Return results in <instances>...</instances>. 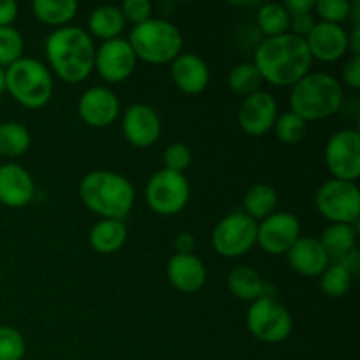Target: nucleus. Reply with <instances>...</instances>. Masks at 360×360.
Here are the masks:
<instances>
[{"label": "nucleus", "mask_w": 360, "mask_h": 360, "mask_svg": "<svg viewBox=\"0 0 360 360\" xmlns=\"http://www.w3.org/2000/svg\"><path fill=\"white\" fill-rule=\"evenodd\" d=\"M311 55L304 39L287 34L267 37L255 48L253 65L264 81L278 88L294 86L311 69Z\"/></svg>", "instance_id": "obj_1"}, {"label": "nucleus", "mask_w": 360, "mask_h": 360, "mask_svg": "<svg viewBox=\"0 0 360 360\" xmlns=\"http://www.w3.org/2000/svg\"><path fill=\"white\" fill-rule=\"evenodd\" d=\"M46 58L53 72L69 84L83 83L95 65L91 35L79 27H62L46 39Z\"/></svg>", "instance_id": "obj_2"}, {"label": "nucleus", "mask_w": 360, "mask_h": 360, "mask_svg": "<svg viewBox=\"0 0 360 360\" xmlns=\"http://www.w3.org/2000/svg\"><path fill=\"white\" fill-rule=\"evenodd\" d=\"M84 206L105 220H123L132 211L136 192L132 183L111 171H94L79 183Z\"/></svg>", "instance_id": "obj_3"}, {"label": "nucleus", "mask_w": 360, "mask_h": 360, "mask_svg": "<svg viewBox=\"0 0 360 360\" xmlns=\"http://www.w3.org/2000/svg\"><path fill=\"white\" fill-rule=\"evenodd\" d=\"M340 81L326 72H309L290 90V111L308 122L330 118L343 105Z\"/></svg>", "instance_id": "obj_4"}, {"label": "nucleus", "mask_w": 360, "mask_h": 360, "mask_svg": "<svg viewBox=\"0 0 360 360\" xmlns=\"http://www.w3.org/2000/svg\"><path fill=\"white\" fill-rule=\"evenodd\" d=\"M130 48L136 58L153 65L169 63L181 53V32L171 21L162 18H151L132 28L129 37Z\"/></svg>", "instance_id": "obj_5"}, {"label": "nucleus", "mask_w": 360, "mask_h": 360, "mask_svg": "<svg viewBox=\"0 0 360 360\" xmlns=\"http://www.w3.org/2000/svg\"><path fill=\"white\" fill-rule=\"evenodd\" d=\"M6 90L18 104L41 109L53 97L51 72L39 60L23 56L6 69Z\"/></svg>", "instance_id": "obj_6"}, {"label": "nucleus", "mask_w": 360, "mask_h": 360, "mask_svg": "<svg viewBox=\"0 0 360 360\" xmlns=\"http://www.w3.org/2000/svg\"><path fill=\"white\" fill-rule=\"evenodd\" d=\"M248 330L262 343H281L290 338L294 320L290 311L274 297H260L252 302L246 313Z\"/></svg>", "instance_id": "obj_7"}, {"label": "nucleus", "mask_w": 360, "mask_h": 360, "mask_svg": "<svg viewBox=\"0 0 360 360\" xmlns=\"http://www.w3.org/2000/svg\"><path fill=\"white\" fill-rule=\"evenodd\" d=\"M319 213L330 224L357 225L360 218V190L357 183L329 179L315 197Z\"/></svg>", "instance_id": "obj_8"}, {"label": "nucleus", "mask_w": 360, "mask_h": 360, "mask_svg": "<svg viewBox=\"0 0 360 360\" xmlns=\"http://www.w3.org/2000/svg\"><path fill=\"white\" fill-rule=\"evenodd\" d=\"M190 199V185L185 174L162 171L155 172L146 185V202L151 210L162 217L181 213Z\"/></svg>", "instance_id": "obj_9"}, {"label": "nucleus", "mask_w": 360, "mask_h": 360, "mask_svg": "<svg viewBox=\"0 0 360 360\" xmlns=\"http://www.w3.org/2000/svg\"><path fill=\"white\" fill-rule=\"evenodd\" d=\"M213 248L227 259H236L248 253L257 245V221L246 217L243 211L227 214L214 227Z\"/></svg>", "instance_id": "obj_10"}, {"label": "nucleus", "mask_w": 360, "mask_h": 360, "mask_svg": "<svg viewBox=\"0 0 360 360\" xmlns=\"http://www.w3.org/2000/svg\"><path fill=\"white\" fill-rule=\"evenodd\" d=\"M326 164L333 179L355 183L360 176V134L343 129L330 136L326 146Z\"/></svg>", "instance_id": "obj_11"}, {"label": "nucleus", "mask_w": 360, "mask_h": 360, "mask_svg": "<svg viewBox=\"0 0 360 360\" xmlns=\"http://www.w3.org/2000/svg\"><path fill=\"white\" fill-rule=\"evenodd\" d=\"M301 238V224L285 211H276L257 224V245L269 255H283Z\"/></svg>", "instance_id": "obj_12"}, {"label": "nucleus", "mask_w": 360, "mask_h": 360, "mask_svg": "<svg viewBox=\"0 0 360 360\" xmlns=\"http://www.w3.org/2000/svg\"><path fill=\"white\" fill-rule=\"evenodd\" d=\"M136 53L129 41L122 37L102 42L101 48L95 49L94 69L105 83H122L129 79L136 70Z\"/></svg>", "instance_id": "obj_13"}, {"label": "nucleus", "mask_w": 360, "mask_h": 360, "mask_svg": "<svg viewBox=\"0 0 360 360\" xmlns=\"http://www.w3.org/2000/svg\"><path fill=\"white\" fill-rule=\"evenodd\" d=\"M278 118V105L273 95L267 91H257V94L245 97L239 105L238 120L239 127L245 134L253 137L264 136L274 127Z\"/></svg>", "instance_id": "obj_14"}, {"label": "nucleus", "mask_w": 360, "mask_h": 360, "mask_svg": "<svg viewBox=\"0 0 360 360\" xmlns=\"http://www.w3.org/2000/svg\"><path fill=\"white\" fill-rule=\"evenodd\" d=\"M125 139L136 148H150L158 141L162 123L157 111L146 104H134L125 111L122 120Z\"/></svg>", "instance_id": "obj_15"}, {"label": "nucleus", "mask_w": 360, "mask_h": 360, "mask_svg": "<svg viewBox=\"0 0 360 360\" xmlns=\"http://www.w3.org/2000/svg\"><path fill=\"white\" fill-rule=\"evenodd\" d=\"M81 120L95 129H104L120 116V101L115 91L104 86L88 88L77 104Z\"/></svg>", "instance_id": "obj_16"}, {"label": "nucleus", "mask_w": 360, "mask_h": 360, "mask_svg": "<svg viewBox=\"0 0 360 360\" xmlns=\"http://www.w3.org/2000/svg\"><path fill=\"white\" fill-rule=\"evenodd\" d=\"M308 44L311 58L320 62L333 63L343 58L348 51V34L341 25L316 23L308 37L304 39Z\"/></svg>", "instance_id": "obj_17"}, {"label": "nucleus", "mask_w": 360, "mask_h": 360, "mask_svg": "<svg viewBox=\"0 0 360 360\" xmlns=\"http://www.w3.org/2000/svg\"><path fill=\"white\" fill-rule=\"evenodd\" d=\"M171 77L179 91L199 95L210 84V67L195 53H179L171 62Z\"/></svg>", "instance_id": "obj_18"}, {"label": "nucleus", "mask_w": 360, "mask_h": 360, "mask_svg": "<svg viewBox=\"0 0 360 360\" xmlns=\"http://www.w3.org/2000/svg\"><path fill=\"white\" fill-rule=\"evenodd\" d=\"M35 192L32 176L18 164H0V202L7 207H23Z\"/></svg>", "instance_id": "obj_19"}, {"label": "nucleus", "mask_w": 360, "mask_h": 360, "mask_svg": "<svg viewBox=\"0 0 360 360\" xmlns=\"http://www.w3.org/2000/svg\"><path fill=\"white\" fill-rule=\"evenodd\" d=\"M167 276L176 290L193 294L206 283V267L193 253H174L167 264Z\"/></svg>", "instance_id": "obj_20"}, {"label": "nucleus", "mask_w": 360, "mask_h": 360, "mask_svg": "<svg viewBox=\"0 0 360 360\" xmlns=\"http://www.w3.org/2000/svg\"><path fill=\"white\" fill-rule=\"evenodd\" d=\"M288 264L295 273L302 276L315 278L320 276L330 264L329 255L322 248L316 238H299L290 250L287 252Z\"/></svg>", "instance_id": "obj_21"}, {"label": "nucleus", "mask_w": 360, "mask_h": 360, "mask_svg": "<svg viewBox=\"0 0 360 360\" xmlns=\"http://www.w3.org/2000/svg\"><path fill=\"white\" fill-rule=\"evenodd\" d=\"M227 287L234 297L253 302L266 295V281L253 267L238 266L227 276Z\"/></svg>", "instance_id": "obj_22"}, {"label": "nucleus", "mask_w": 360, "mask_h": 360, "mask_svg": "<svg viewBox=\"0 0 360 360\" xmlns=\"http://www.w3.org/2000/svg\"><path fill=\"white\" fill-rule=\"evenodd\" d=\"M127 236H129V231L123 220L102 218L90 231V245L95 252L109 255V253H116L125 245Z\"/></svg>", "instance_id": "obj_23"}, {"label": "nucleus", "mask_w": 360, "mask_h": 360, "mask_svg": "<svg viewBox=\"0 0 360 360\" xmlns=\"http://www.w3.org/2000/svg\"><path fill=\"white\" fill-rule=\"evenodd\" d=\"M127 21L123 18L122 11L116 6H101L91 11L88 18V34L95 35L102 41H112L122 35Z\"/></svg>", "instance_id": "obj_24"}, {"label": "nucleus", "mask_w": 360, "mask_h": 360, "mask_svg": "<svg viewBox=\"0 0 360 360\" xmlns=\"http://www.w3.org/2000/svg\"><path fill=\"white\" fill-rule=\"evenodd\" d=\"M278 193L276 190L266 183H257L250 186L243 199V213L252 220H266L273 213H276Z\"/></svg>", "instance_id": "obj_25"}, {"label": "nucleus", "mask_w": 360, "mask_h": 360, "mask_svg": "<svg viewBox=\"0 0 360 360\" xmlns=\"http://www.w3.org/2000/svg\"><path fill=\"white\" fill-rule=\"evenodd\" d=\"M320 245L326 250L329 259L338 260L355 248L357 241V227L347 224H330L320 236Z\"/></svg>", "instance_id": "obj_26"}, {"label": "nucleus", "mask_w": 360, "mask_h": 360, "mask_svg": "<svg viewBox=\"0 0 360 360\" xmlns=\"http://www.w3.org/2000/svg\"><path fill=\"white\" fill-rule=\"evenodd\" d=\"M32 13L41 23L49 27H67L77 13L76 0H35L32 2Z\"/></svg>", "instance_id": "obj_27"}, {"label": "nucleus", "mask_w": 360, "mask_h": 360, "mask_svg": "<svg viewBox=\"0 0 360 360\" xmlns=\"http://www.w3.org/2000/svg\"><path fill=\"white\" fill-rule=\"evenodd\" d=\"M30 148V132L18 122L0 123V157L18 158Z\"/></svg>", "instance_id": "obj_28"}, {"label": "nucleus", "mask_w": 360, "mask_h": 360, "mask_svg": "<svg viewBox=\"0 0 360 360\" xmlns=\"http://www.w3.org/2000/svg\"><path fill=\"white\" fill-rule=\"evenodd\" d=\"M290 28V14L283 4H266L257 13V30L267 37H278L287 34Z\"/></svg>", "instance_id": "obj_29"}, {"label": "nucleus", "mask_w": 360, "mask_h": 360, "mask_svg": "<svg viewBox=\"0 0 360 360\" xmlns=\"http://www.w3.org/2000/svg\"><path fill=\"white\" fill-rule=\"evenodd\" d=\"M352 281H354V274L336 262L329 264L327 269L320 274V288L330 299H340L347 295L352 288Z\"/></svg>", "instance_id": "obj_30"}, {"label": "nucleus", "mask_w": 360, "mask_h": 360, "mask_svg": "<svg viewBox=\"0 0 360 360\" xmlns=\"http://www.w3.org/2000/svg\"><path fill=\"white\" fill-rule=\"evenodd\" d=\"M262 83L264 79L257 67L248 62L236 65L229 74V88L238 95H245V97L260 91Z\"/></svg>", "instance_id": "obj_31"}, {"label": "nucleus", "mask_w": 360, "mask_h": 360, "mask_svg": "<svg viewBox=\"0 0 360 360\" xmlns=\"http://www.w3.org/2000/svg\"><path fill=\"white\" fill-rule=\"evenodd\" d=\"M25 42L20 32L13 27H0V67H11L23 58Z\"/></svg>", "instance_id": "obj_32"}, {"label": "nucleus", "mask_w": 360, "mask_h": 360, "mask_svg": "<svg viewBox=\"0 0 360 360\" xmlns=\"http://www.w3.org/2000/svg\"><path fill=\"white\" fill-rule=\"evenodd\" d=\"M274 132L283 144H297L306 136V122L292 111L283 112L274 122Z\"/></svg>", "instance_id": "obj_33"}, {"label": "nucleus", "mask_w": 360, "mask_h": 360, "mask_svg": "<svg viewBox=\"0 0 360 360\" xmlns=\"http://www.w3.org/2000/svg\"><path fill=\"white\" fill-rule=\"evenodd\" d=\"M27 352L23 336L13 327L0 326V360H21Z\"/></svg>", "instance_id": "obj_34"}, {"label": "nucleus", "mask_w": 360, "mask_h": 360, "mask_svg": "<svg viewBox=\"0 0 360 360\" xmlns=\"http://www.w3.org/2000/svg\"><path fill=\"white\" fill-rule=\"evenodd\" d=\"M352 2L348 0H320L315 2V11L323 23L341 25L350 18Z\"/></svg>", "instance_id": "obj_35"}, {"label": "nucleus", "mask_w": 360, "mask_h": 360, "mask_svg": "<svg viewBox=\"0 0 360 360\" xmlns=\"http://www.w3.org/2000/svg\"><path fill=\"white\" fill-rule=\"evenodd\" d=\"M192 150L183 143H174L165 150L164 153V165L167 171L183 172L192 165Z\"/></svg>", "instance_id": "obj_36"}, {"label": "nucleus", "mask_w": 360, "mask_h": 360, "mask_svg": "<svg viewBox=\"0 0 360 360\" xmlns=\"http://www.w3.org/2000/svg\"><path fill=\"white\" fill-rule=\"evenodd\" d=\"M120 11H122L125 21L132 23L134 27H137V25L151 20V11H153V7H151V4L148 0H125L122 4V7H120Z\"/></svg>", "instance_id": "obj_37"}, {"label": "nucleus", "mask_w": 360, "mask_h": 360, "mask_svg": "<svg viewBox=\"0 0 360 360\" xmlns=\"http://www.w3.org/2000/svg\"><path fill=\"white\" fill-rule=\"evenodd\" d=\"M343 81L352 90L360 88V55H352L343 67Z\"/></svg>", "instance_id": "obj_38"}, {"label": "nucleus", "mask_w": 360, "mask_h": 360, "mask_svg": "<svg viewBox=\"0 0 360 360\" xmlns=\"http://www.w3.org/2000/svg\"><path fill=\"white\" fill-rule=\"evenodd\" d=\"M316 25L313 14H299V16H290V34L297 35V37L306 39L309 32L313 30V27Z\"/></svg>", "instance_id": "obj_39"}, {"label": "nucleus", "mask_w": 360, "mask_h": 360, "mask_svg": "<svg viewBox=\"0 0 360 360\" xmlns=\"http://www.w3.org/2000/svg\"><path fill=\"white\" fill-rule=\"evenodd\" d=\"M283 7L290 16L311 14V11H315V0H287Z\"/></svg>", "instance_id": "obj_40"}, {"label": "nucleus", "mask_w": 360, "mask_h": 360, "mask_svg": "<svg viewBox=\"0 0 360 360\" xmlns=\"http://www.w3.org/2000/svg\"><path fill=\"white\" fill-rule=\"evenodd\" d=\"M18 16V6L13 0L0 2V27H11Z\"/></svg>", "instance_id": "obj_41"}, {"label": "nucleus", "mask_w": 360, "mask_h": 360, "mask_svg": "<svg viewBox=\"0 0 360 360\" xmlns=\"http://www.w3.org/2000/svg\"><path fill=\"white\" fill-rule=\"evenodd\" d=\"M176 253H193L195 250V238L190 232H181L174 239Z\"/></svg>", "instance_id": "obj_42"}, {"label": "nucleus", "mask_w": 360, "mask_h": 360, "mask_svg": "<svg viewBox=\"0 0 360 360\" xmlns=\"http://www.w3.org/2000/svg\"><path fill=\"white\" fill-rule=\"evenodd\" d=\"M336 264H340V266H343L345 269L350 271L352 274H355L359 271V266H360V259H359V250L354 248L350 253H347V255L340 257V259L336 260Z\"/></svg>", "instance_id": "obj_43"}, {"label": "nucleus", "mask_w": 360, "mask_h": 360, "mask_svg": "<svg viewBox=\"0 0 360 360\" xmlns=\"http://www.w3.org/2000/svg\"><path fill=\"white\" fill-rule=\"evenodd\" d=\"M348 51H352V55H360V27H355L352 35H348Z\"/></svg>", "instance_id": "obj_44"}, {"label": "nucleus", "mask_w": 360, "mask_h": 360, "mask_svg": "<svg viewBox=\"0 0 360 360\" xmlns=\"http://www.w3.org/2000/svg\"><path fill=\"white\" fill-rule=\"evenodd\" d=\"M348 20H352V23H354V28L359 27V25H360V2H359V0L352 2L350 18H348Z\"/></svg>", "instance_id": "obj_45"}, {"label": "nucleus", "mask_w": 360, "mask_h": 360, "mask_svg": "<svg viewBox=\"0 0 360 360\" xmlns=\"http://www.w3.org/2000/svg\"><path fill=\"white\" fill-rule=\"evenodd\" d=\"M6 91V69L0 67V95Z\"/></svg>", "instance_id": "obj_46"}]
</instances>
